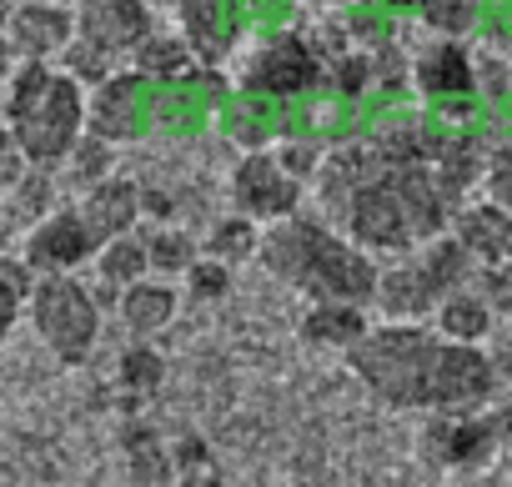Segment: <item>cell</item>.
<instances>
[{
  "label": "cell",
  "instance_id": "obj_11",
  "mask_svg": "<svg viewBox=\"0 0 512 487\" xmlns=\"http://www.w3.org/2000/svg\"><path fill=\"white\" fill-rule=\"evenodd\" d=\"M151 31H156V16H151L146 0H76V36L121 56V61Z\"/></svg>",
  "mask_w": 512,
  "mask_h": 487
},
{
  "label": "cell",
  "instance_id": "obj_8",
  "mask_svg": "<svg viewBox=\"0 0 512 487\" xmlns=\"http://www.w3.org/2000/svg\"><path fill=\"white\" fill-rule=\"evenodd\" d=\"M307 201V186L272 156V151H246L236 166H231V206L251 221H287L297 216Z\"/></svg>",
  "mask_w": 512,
  "mask_h": 487
},
{
  "label": "cell",
  "instance_id": "obj_34",
  "mask_svg": "<svg viewBox=\"0 0 512 487\" xmlns=\"http://www.w3.org/2000/svg\"><path fill=\"white\" fill-rule=\"evenodd\" d=\"M176 487H231L216 467H206V472H186V477H176Z\"/></svg>",
  "mask_w": 512,
  "mask_h": 487
},
{
  "label": "cell",
  "instance_id": "obj_25",
  "mask_svg": "<svg viewBox=\"0 0 512 487\" xmlns=\"http://www.w3.org/2000/svg\"><path fill=\"white\" fill-rule=\"evenodd\" d=\"M31 287H36V272L26 267V257H0V347H6L11 332L21 327Z\"/></svg>",
  "mask_w": 512,
  "mask_h": 487
},
{
  "label": "cell",
  "instance_id": "obj_22",
  "mask_svg": "<svg viewBox=\"0 0 512 487\" xmlns=\"http://www.w3.org/2000/svg\"><path fill=\"white\" fill-rule=\"evenodd\" d=\"M126 66H131L136 76H146V81H176V76H191V71H196V51H191L186 36L151 31V36L126 56Z\"/></svg>",
  "mask_w": 512,
  "mask_h": 487
},
{
  "label": "cell",
  "instance_id": "obj_26",
  "mask_svg": "<svg viewBox=\"0 0 512 487\" xmlns=\"http://www.w3.org/2000/svg\"><path fill=\"white\" fill-rule=\"evenodd\" d=\"M146 236V257H151V277H181L201 252H196V241L181 231V226H151L141 231Z\"/></svg>",
  "mask_w": 512,
  "mask_h": 487
},
{
  "label": "cell",
  "instance_id": "obj_19",
  "mask_svg": "<svg viewBox=\"0 0 512 487\" xmlns=\"http://www.w3.org/2000/svg\"><path fill=\"white\" fill-rule=\"evenodd\" d=\"M432 327H437V337H447V342L487 347V342H492V332H497V312H492V307H487V297L467 282V287H457V292H447V297L437 302Z\"/></svg>",
  "mask_w": 512,
  "mask_h": 487
},
{
  "label": "cell",
  "instance_id": "obj_31",
  "mask_svg": "<svg viewBox=\"0 0 512 487\" xmlns=\"http://www.w3.org/2000/svg\"><path fill=\"white\" fill-rule=\"evenodd\" d=\"M272 156H277V161H282V166H287V171L312 191V181H317V171H322V156H327V151H322L317 141H297V136H292V141H277V146H272Z\"/></svg>",
  "mask_w": 512,
  "mask_h": 487
},
{
  "label": "cell",
  "instance_id": "obj_12",
  "mask_svg": "<svg viewBox=\"0 0 512 487\" xmlns=\"http://www.w3.org/2000/svg\"><path fill=\"white\" fill-rule=\"evenodd\" d=\"M141 91H146V76H136L131 66L116 71L111 81L91 86L86 91V131L111 146L136 141L141 136Z\"/></svg>",
  "mask_w": 512,
  "mask_h": 487
},
{
  "label": "cell",
  "instance_id": "obj_14",
  "mask_svg": "<svg viewBox=\"0 0 512 487\" xmlns=\"http://www.w3.org/2000/svg\"><path fill=\"white\" fill-rule=\"evenodd\" d=\"M76 211L86 216V226H91V236L101 241V247H106V241H116V236H126V231H141V216H146L141 186L126 181V176H106V181L86 186V196L76 201Z\"/></svg>",
  "mask_w": 512,
  "mask_h": 487
},
{
  "label": "cell",
  "instance_id": "obj_5",
  "mask_svg": "<svg viewBox=\"0 0 512 487\" xmlns=\"http://www.w3.org/2000/svg\"><path fill=\"white\" fill-rule=\"evenodd\" d=\"M26 312H31V327H36L41 347L61 367L91 362V352L101 342V297L76 272H66V277H36Z\"/></svg>",
  "mask_w": 512,
  "mask_h": 487
},
{
  "label": "cell",
  "instance_id": "obj_3",
  "mask_svg": "<svg viewBox=\"0 0 512 487\" xmlns=\"http://www.w3.org/2000/svg\"><path fill=\"white\" fill-rule=\"evenodd\" d=\"M0 116L26 166H61L86 136V86L56 61H21L0 91Z\"/></svg>",
  "mask_w": 512,
  "mask_h": 487
},
{
  "label": "cell",
  "instance_id": "obj_9",
  "mask_svg": "<svg viewBox=\"0 0 512 487\" xmlns=\"http://www.w3.org/2000/svg\"><path fill=\"white\" fill-rule=\"evenodd\" d=\"M96 252H101V241L91 236V226L76 206H51L41 221H31V231L21 241V257L36 277L81 272V267H91Z\"/></svg>",
  "mask_w": 512,
  "mask_h": 487
},
{
  "label": "cell",
  "instance_id": "obj_10",
  "mask_svg": "<svg viewBox=\"0 0 512 487\" xmlns=\"http://www.w3.org/2000/svg\"><path fill=\"white\" fill-rule=\"evenodd\" d=\"M0 26L11 36L16 61H61L66 46L76 41V6H61V0H16Z\"/></svg>",
  "mask_w": 512,
  "mask_h": 487
},
{
  "label": "cell",
  "instance_id": "obj_15",
  "mask_svg": "<svg viewBox=\"0 0 512 487\" xmlns=\"http://www.w3.org/2000/svg\"><path fill=\"white\" fill-rule=\"evenodd\" d=\"M452 236L472 252L477 267L492 262H512V206L482 196V201H462V211L452 216Z\"/></svg>",
  "mask_w": 512,
  "mask_h": 487
},
{
  "label": "cell",
  "instance_id": "obj_20",
  "mask_svg": "<svg viewBox=\"0 0 512 487\" xmlns=\"http://www.w3.org/2000/svg\"><path fill=\"white\" fill-rule=\"evenodd\" d=\"M91 267H96V282H101V292H111V297H121L131 282H141V277H151V257H146V236L141 231H126V236H116V241H106V247L91 257Z\"/></svg>",
  "mask_w": 512,
  "mask_h": 487
},
{
  "label": "cell",
  "instance_id": "obj_17",
  "mask_svg": "<svg viewBox=\"0 0 512 487\" xmlns=\"http://www.w3.org/2000/svg\"><path fill=\"white\" fill-rule=\"evenodd\" d=\"M367 327H372V317H367V307H357V302H307V312L297 317V337H302L307 347H317V352H342V357L367 337Z\"/></svg>",
  "mask_w": 512,
  "mask_h": 487
},
{
  "label": "cell",
  "instance_id": "obj_30",
  "mask_svg": "<svg viewBox=\"0 0 512 487\" xmlns=\"http://www.w3.org/2000/svg\"><path fill=\"white\" fill-rule=\"evenodd\" d=\"M472 287L487 297V307L497 312V322H512V262H492V267H477Z\"/></svg>",
  "mask_w": 512,
  "mask_h": 487
},
{
  "label": "cell",
  "instance_id": "obj_18",
  "mask_svg": "<svg viewBox=\"0 0 512 487\" xmlns=\"http://www.w3.org/2000/svg\"><path fill=\"white\" fill-rule=\"evenodd\" d=\"M121 462H126L131 487H176L171 442L141 417H126V427H121Z\"/></svg>",
  "mask_w": 512,
  "mask_h": 487
},
{
  "label": "cell",
  "instance_id": "obj_24",
  "mask_svg": "<svg viewBox=\"0 0 512 487\" xmlns=\"http://www.w3.org/2000/svg\"><path fill=\"white\" fill-rule=\"evenodd\" d=\"M201 252H206V257H216V262H226V267L256 262V252H262V221H251V216H241V211L221 216V221L206 231Z\"/></svg>",
  "mask_w": 512,
  "mask_h": 487
},
{
  "label": "cell",
  "instance_id": "obj_1",
  "mask_svg": "<svg viewBox=\"0 0 512 487\" xmlns=\"http://www.w3.org/2000/svg\"><path fill=\"white\" fill-rule=\"evenodd\" d=\"M362 392L392 412H482L502 382L487 347L447 342L432 322H377L347 352Z\"/></svg>",
  "mask_w": 512,
  "mask_h": 487
},
{
  "label": "cell",
  "instance_id": "obj_36",
  "mask_svg": "<svg viewBox=\"0 0 512 487\" xmlns=\"http://www.w3.org/2000/svg\"><path fill=\"white\" fill-rule=\"evenodd\" d=\"M487 352H492L497 382H502V387H512V342H507V347H487Z\"/></svg>",
  "mask_w": 512,
  "mask_h": 487
},
{
  "label": "cell",
  "instance_id": "obj_23",
  "mask_svg": "<svg viewBox=\"0 0 512 487\" xmlns=\"http://www.w3.org/2000/svg\"><path fill=\"white\" fill-rule=\"evenodd\" d=\"M116 387L126 397V407L136 412L141 402H151L161 387H166V357L151 347V342H131L116 362Z\"/></svg>",
  "mask_w": 512,
  "mask_h": 487
},
{
  "label": "cell",
  "instance_id": "obj_29",
  "mask_svg": "<svg viewBox=\"0 0 512 487\" xmlns=\"http://www.w3.org/2000/svg\"><path fill=\"white\" fill-rule=\"evenodd\" d=\"M231 272H236V267H226V262H216V257H206V252H201V257L181 272L186 297H191V302H206V307H211V302H221V297L231 292Z\"/></svg>",
  "mask_w": 512,
  "mask_h": 487
},
{
  "label": "cell",
  "instance_id": "obj_38",
  "mask_svg": "<svg viewBox=\"0 0 512 487\" xmlns=\"http://www.w3.org/2000/svg\"><path fill=\"white\" fill-rule=\"evenodd\" d=\"M0 196H6V176H0Z\"/></svg>",
  "mask_w": 512,
  "mask_h": 487
},
{
  "label": "cell",
  "instance_id": "obj_32",
  "mask_svg": "<svg viewBox=\"0 0 512 487\" xmlns=\"http://www.w3.org/2000/svg\"><path fill=\"white\" fill-rule=\"evenodd\" d=\"M482 191L502 206H512V141L487 151V166H482Z\"/></svg>",
  "mask_w": 512,
  "mask_h": 487
},
{
  "label": "cell",
  "instance_id": "obj_7",
  "mask_svg": "<svg viewBox=\"0 0 512 487\" xmlns=\"http://www.w3.org/2000/svg\"><path fill=\"white\" fill-rule=\"evenodd\" d=\"M317 81H327V61L317 41L302 31H282L262 41L241 66V91L256 101H292V96H307Z\"/></svg>",
  "mask_w": 512,
  "mask_h": 487
},
{
  "label": "cell",
  "instance_id": "obj_4",
  "mask_svg": "<svg viewBox=\"0 0 512 487\" xmlns=\"http://www.w3.org/2000/svg\"><path fill=\"white\" fill-rule=\"evenodd\" d=\"M477 277V262L472 252L452 231L422 241L417 252L407 257H392L382 272H377V297L372 307L382 312V322H427L437 312V302L457 287H467Z\"/></svg>",
  "mask_w": 512,
  "mask_h": 487
},
{
  "label": "cell",
  "instance_id": "obj_28",
  "mask_svg": "<svg viewBox=\"0 0 512 487\" xmlns=\"http://www.w3.org/2000/svg\"><path fill=\"white\" fill-rule=\"evenodd\" d=\"M56 66H66V71L91 91V86H101V81H111V76L121 71V56H111V51H101V46H91V41H81V36H76Z\"/></svg>",
  "mask_w": 512,
  "mask_h": 487
},
{
  "label": "cell",
  "instance_id": "obj_13",
  "mask_svg": "<svg viewBox=\"0 0 512 487\" xmlns=\"http://www.w3.org/2000/svg\"><path fill=\"white\" fill-rule=\"evenodd\" d=\"M412 86L427 96V101H467L477 91V66H472V51L462 41H432L427 51H417L412 61Z\"/></svg>",
  "mask_w": 512,
  "mask_h": 487
},
{
  "label": "cell",
  "instance_id": "obj_21",
  "mask_svg": "<svg viewBox=\"0 0 512 487\" xmlns=\"http://www.w3.org/2000/svg\"><path fill=\"white\" fill-rule=\"evenodd\" d=\"M181 36L196 61H221L236 36V26H226V0H181Z\"/></svg>",
  "mask_w": 512,
  "mask_h": 487
},
{
  "label": "cell",
  "instance_id": "obj_35",
  "mask_svg": "<svg viewBox=\"0 0 512 487\" xmlns=\"http://www.w3.org/2000/svg\"><path fill=\"white\" fill-rule=\"evenodd\" d=\"M21 61H16V51H11V36H6V26H0V91H6V81H11V71H16Z\"/></svg>",
  "mask_w": 512,
  "mask_h": 487
},
{
  "label": "cell",
  "instance_id": "obj_37",
  "mask_svg": "<svg viewBox=\"0 0 512 487\" xmlns=\"http://www.w3.org/2000/svg\"><path fill=\"white\" fill-rule=\"evenodd\" d=\"M317 6H342V0H317Z\"/></svg>",
  "mask_w": 512,
  "mask_h": 487
},
{
  "label": "cell",
  "instance_id": "obj_6",
  "mask_svg": "<svg viewBox=\"0 0 512 487\" xmlns=\"http://www.w3.org/2000/svg\"><path fill=\"white\" fill-rule=\"evenodd\" d=\"M507 442H512V407L427 412V422L417 432L422 462H432L442 472H482Z\"/></svg>",
  "mask_w": 512,
  "mask_h": 487
},
{
  "label": "cell",
  "instance_id": "obj_27",
  "mask_svg": "<svg viewBox=\"0 0 512 487\" xmlns=\"http://www.w3.org/2000/svg\"><path fill=\"white\" fill-rule=\"evenodd\" d=\"M477 11H482V0H417V21L442 36V41H462L477 31Z\"/></svg>",
  "mask_w": 512,
  "mask_h": 487
},
{
  "label": "cell",
  "instance_id": "obj_33",
  "mask_svg": "<svg viewBox=\"0 0 512 487\" xmlns=\"http://www.w3.org/2000/svg\"><path fill=\"white\" fill-rule=\"evenodd\" d=\"M171 462H176V477L216 467V457H211V447H206V437H201V432H186V437H176V442H171Z\"/></svg>",
  "mask_w": 512,
  "mask_h": 487
},
{
  "label": "cell",
  "instance_id": "obj_39",
  "mask_svg": "<svg viewBox=\"0 0 512 487\" xmlns=\"http://www.w3.org/2000/svg\"><path fill=\"white\" fill-rule=\"evenodd\" d=\"M507 407H512V402H507Z\"/></svg>",
  "mask_w": 512,
  "mask_h": 487
},
{
  "label": "cell",
  "instance_id": "obj_2",
  "mask_svg": "<svg viewBox=\"0 0 512 487\" xmlns=\"http://www.w3.org/2000/svg\"><path fill=\"white\" fill-rule=\"evenodd\" d=\"M277 282L302 292L307 302H357L372 307L377 297V257L362 252L357 241L322 216H287L262 226V252H256Z\"/></svg>",
  "mask_w": 512,
  "mask_h": 487
},
{
  "label": "cell",
  "instance_id": "obj_16",
  "mask_svg": "<svg viewBox=\"0 0 512 487\" xmlns=\"http://www.w3.org/2000/svg\"><path fill=\"white\" fill-rule=\"evenodd\" d=\"M181 312V287L171 277H141L116 297V317L136 342H151L156 332H166Z\"/></svg>",
  "mask_w": 512,
  "mask_h": 487
}]
</instances>
